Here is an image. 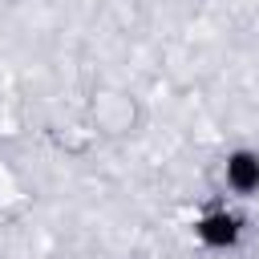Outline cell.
<instances>
[{"instance_id":"cell-2","label":"cell","mask_w":259,"mask_h":259,"mask_svg":"<svg viewBox=\"0 0 259 259\" xmlns=\"http://www.w3.org/2000/svg\"><path fill=\"white\" fill-rule=\"evenodd\" d=\"M223 178H227V186H231L235 194H243V198L259 194V154H255V150H231L227 162H223Z\"/></svg>"},{"instance_id":"cell-1","label":"cell","mask_w":259,"mask_h":259,"mask_svg":"<svg viewBox=\"0 0 259 259\" xmlns=\"http://www.w3.org/2000/svg\"><path fill=\"white\" fill-rule=\"evenodd\" d=\"M194 239L202 247H210V251H227V247H235L243 239V223H239V214H231L223 206L219 210H202L194 219Z\"/></svg>"}]
</instances>
